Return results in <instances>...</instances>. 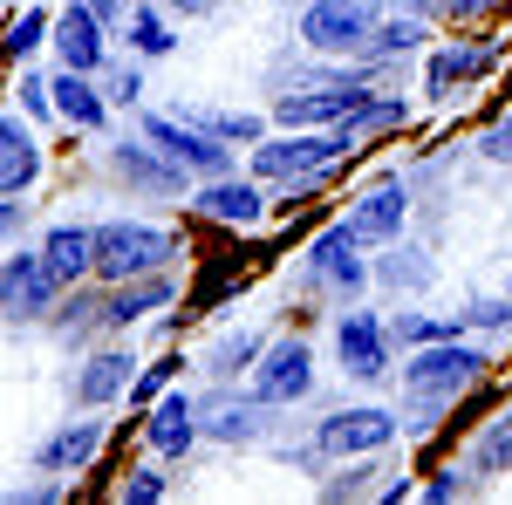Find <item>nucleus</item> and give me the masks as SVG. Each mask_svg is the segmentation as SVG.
<instances>
[{
  "mask_svg": "<svg viewBox=\"0 0 512 505\" xmlns=\"http://www.w3.org/2000/svg\"><path fill=\"white\" fill-rule=\"evenodd\" d=\"M485 369H492V355L472 349V342H458V335L424 342V349L403 362V403L417 410V430L437 424V410H444V403H458L472 383H485Z\"/></svg>",
  "mask_w": 512,
  "mask_h": 505,
  "instance_id": "obj_1",
  "label": "nucleus"
},
{
  "mask_svg": "<svg viewBox=\"0 0 512 505\" xmlns=\"http://www.w3.org/2000/svg\"><path fill=\"white\" fill-rule=\"evenodd\" d=\"M355 144L328 123V130H287V137H260L253 144V178L260 185H294V178H328Z\"/></svg>",
  "mask_w": 512,
  "mask_h": 505,
  "instance_id": "obj_2",
  "label": "nucleus"
},
{
  "mask_svg": "<svg viewBox=\"0 0 512 505\" xmlns=\"http://www.w3.org/2000/svg\"><path fill=\"white\" fill-rule=\"evenodd\" d=\"M178 260V239L144 219H110L96 226V273L103 280H137V273H164Z\"/></svg>",
  "mask_w": 512,
  "mask_h": 505,
  "instance_id": "obj_3",
  "label": "nucleus"
},
{
  "mask_svg": "<svg viewBox=\"0 0 512 505\" xmlns=\"http://www.w3.org/2000/svg\"><path fill=\"white\" fill-rule=\"evenodd\" d=\"M376 21H383L376 0H308L301 41H308L315 55H362L369 35H376Z\"/></svg>",
  "mask_w": 512,
  "mask_h": 505,
  "instance_id": "obj_4",
  "label": "nucleus"
},
{
  "mask_svg": "<svg viewBox=\"0 0 512 505\" xmlns=\"http://www.w3.org/2000/svg\"><path fill=\"white\" fill-rule=\"evenodd\" d=\"M144 144H158L171 164H185L192 178H226L233 171V144H219L212 130H198V123H185L178 110H151L144 117Z\"/></svg>",
  "mask_w": 512,
  "mask_h": 505,
  "instance_id": "obj_5",
  "label": "nucleus"
},
{
  "mask_svg": "<svg viewBox=\"0 0 512 505\" xmlns=\"http://www.w3.org/2000/svg\"><path fill=\"white\" fill-rule=\"evenodd\" d=\"M55 294H62V273L48 267V253L0 260V321H48Z\"/></svg>",
  "mask_w": 512,
  "mask_h": 505,
  "instance_id": "obj_6",
  "label": "nucleus"
},
{
  "mask_svg": "<svg viewBox=\"0 0 512 505\" xmlns=\"http://www.w3.org/2000/svg\"><path fill=\"white\" fill-rule=\"evenodd\" d=\"M369 96H376V89L362 76H328V82H308V89H287L274 117L287 123V130H321V123H342L355 103H369Z\"/></svg>",
  "mask_w": 512,
  "mask_h": 505,
  "instance_id": "obj_7",
  "label": "nucleus"
},
{
  "mask_svg": "<svg viewBox=\"0 0 512 505\" xmlns=\"http://www.w3.org/2000/svg\"><path fill=\"white\" fill-rule=\"evenodd\" d=\"M396 437V417L383 403H355V410H328L315 430L321 458H362V451H390Z\"/></svg>",
  "mask_w": 512,
  "mask_h": 505,
  "instance_id": "obj_8",
  "label": "nucleus"
},
{
  "mask_svg": "<svg viewBox=\"0 0 512 505\" xmlns=\"http://www.w3.org/2000/svg\"><path fill=\"white\" fill-rule=\"evenodd\" d=\"M308 389H315V355H308L301 335H280V342L260 349V362H253V396L260 403H301Z\"/></svg>",
  "mask_w": 512,
  "mask_h": 505,
  "instance_id": "obj_9",
  "label": "nucleus"
},
{
  "mask_svg": "<svg viewBox=\"0 0 512 505\" xmlns=\"http://www.w3.org/2000/svg\"><path fill=\"white\" fill-rule=\"evenodd\" d=\"M403 219H410V185H403V178H376V185L349 205L342 226H349L355 246H390V239L403 233Z\"/></svg>",
  "mask_w": 512,
  "mask_h": 505,
  "instance_id": "obj_10",
  "label": "nucleus"
},
{
  "mask_svg": "<svg viewBox=\"0 0 512 505\" xmlns=\"http://www.w3.org/2000/svg\"><path fill=\"white\" fill-rule=\"evenodd\" d=\"M335 349H342V369H349L355 383H383L390 376V328L376 314L349 308L335 321Z\"/></svg>",
  "mask_w": 512,
  "mask_h": 505,
  "instance_id": "obj_11",
  "label": "nucleus"
},
{
  "mask_svg": "<svg viewBox=\"0 0 512 505\" xmlns=\"http://www.w3.org/2000/svg\"><path fill=\"white\" fill-rule=\"evenodd\" d=\"M192 212L198 219H212V226H239V233H253L260 219H267V192H260V178H205V192H192Z\"/></svg>",
  "mask_w": 512,
  "mask_h": 505,
  "instance_id": "obj_12",
  "label": "nucleus"
},
{
  "mask_svg": "<svg viewBox=\"0 0 512 505\" xmlns=\"http://www.w3.org/2000/svg\"><path fill=\"white\" fill-rule=\"evenodd\" d=\"M103 437H110L103 417H76V424H62L55 437H41V444H35V471H48V478H76V471L96 465Z\"/></svg>",
  "mask_w": 512,
  "mask_h": 505,
  "instance_id": "obj_13",
  "label": "nucleus"
},
{
  "mask_svg": "<svg viewBox=\"0 0 512 505\" xmlns=\"http://www.w3.org/2000/svg\"><path fill=\"white\" fill-rule=\"evenodd\" d=\"M198 403L185 396V389H164L158 403H151V417H144V444L158 451V458H185L198 444Z\"/></svg>",
  "mask_w": 512,
  "mask_h": 505,
  "instance_id": "obj_14",
  "label": "nucleus"
},
{
  "mask_svg": "<svg viewBox=\"0 0 512 505\" xmlns=\"http://www.w3.org/2000/svg\"><path fill=\"white\" fill-rule=\"evenodd\" d=\"M492 62H499V41H451V48H437V55H431L424 89H431L437 103H451V96H458L465 82H478Z\"/></svg>",
  "mask_w": 512,
  "mask_h": 505,
  "instance_id": "obj_15",
  "label": "nucleus"
},
{
  "mask_svg": "<svg viewBox=\"0 0 512 505\" xmlns=\"http://www.w3.org/2000/svg\"><path fill=\"white\" fill-rule=\"evenodd\" d=\"M48 41H55L62 69H82V76H96V69H103V21H96V14H89L82 0L69 7V14H55Z\"/></svg>",
  "mask_w": 512,
  "mask_h": 505,
  "instance_id": "obj_16",
  "label": "nucleus"
},
{
  "mask_svg": "<svg viewBox=\"0 0 512 505\" xmlns=\"http://www.w3.org/2000/svg\"><path fill=\"white\" fill-rule=\"evenodd\" d=\"M308 273H315V280H328L342 301H355V294H362V280H369V273H362V260H355L349 226H328V233L308 246Z\"/></svg>",
  "mask_w": 512,
  "mask_h": 505,
  "instance_id": "obj_17",
  "label": "nucleus"
},
{
  "mask_svg": "<svg viewBox=\"0 0 512 505\" xmlns=\"http://www.w3.org/2000/svg\"><path fill=\"white\" fill-rule=\"evenodd\" d=\"M110 171L130 178V185H144V192H158V198L185 192V178H192V171H185V164H171L158 144H117V151H110Z\"/></svg>",
  "mask_w": 512,
  "mask_h": 505,
  "instance_id": "obj_18",
  "label": "nucleus"
},
{
  "mask_svg": "<svg viewBox=\"0 0 512 505\" xmlns=\"http://www.w3.org/2000/svg\"><path fill=\"white\" fill-rule=\"evenodd\" d=\"M130 383H137V355L130 349H103V355H89V369L76 376V403L82 410H103V403L130 396Z\"/></svg>",
  "mask_w": 512,
  "mask_h": 505,
  "instance_id": "obj_19",
  "label": "nucleus"
},
{
  "mask_svg": "<svg viewBox=\"0 0 512 505\" xmlns=\"http://www.w3.org/2000/svg\"><path fill=\"white\" fill-rule=\"evenodd\" d=\"M41 178V144L35 130H21V117L0 110V198H21Z\"/></svg>",
  "mask_w": 512,
  "mask_h": 505,
  "instance_id": "obj_20",
  "label": "nucleus"
},
{
  "mask_svg": "<svg viewBox=\"0 0 512 505\" xmlns=\"http://www.w3.org/2000/svg\"><path fill=\"white\" fill-rule=\"evenodd\" d=\"M178 287H171V273H137V280H117V294L103 301V328H137L151 308H164Z\"/></svg>",
  "mask_w": 512,
  "mask_h": 505,
  "instance_id": "obj_21",
  "label": "nucleus"
},
{
  "mask_svg": "<svg viewBox=\"0 0 512 505\" xmlns=\"http://www.w3.org/2000/svg\"><path fill=\"white\" fill-rule=\"evenodd\" d=\"M41 253H48V267L62 273V287H76V280H89L96 273V226H48V239H41Z\"/></svg>",
  "mask_w": 512,
  "mask_h": 505,
  "instance_id": "obj_22",
  "label": "nucleus"
},
{
  "mask_svg": "<svg viewBox=\"0 0 512 505\" xmlns=\"http://www.w3.org/2000/svg\"><path fill=\"white\" fill-rule=\"evenodd\" d=\"M48 89H55V117H62V123H76V130H103V117H110V96L82 76V69H62Z\"/></svg>",
  "mask_w": 512,
  "mask_h": 505,
  "instance_id": "obj_23",
  "label": "nucleus"
},
{
  "mask_svg": "<svg viewBox=\"0 0 512 505\" xmlns=\"http://www.w3.org/2000/svg\"><path fill=\"white\" fill-rule=\"evenodd\" d=\"M396 123H410V103H403V96H369V103H355L335 130H342L355 151H362L369 137H383V130H396Z\"/></svg>",
  "mask_w": 512,
  "mask_h": 505,
  "instance_id": "obj_24",
  "label": "nucleus"
},
{
  "mask_svg": "<svg viewBox=\"0 0 512 505\" xmlns=\"http://www.w3.org/2000/svg\"><path fill=\"white\" fill-rule=\"evenodd\" d=\"M465 471H478V478H499V471H512V403L492 417V424L478 430V444L465 451Z\"/></svg>",
  "mask_w": 512,
  "mask_h": 505,
  "instance_id": "obj_25",
  "label": "nucleus"
},
{
  "mask_svg": "<svg viewBox=\"0 0 512 505\" xmlns=\"http://www.w3.org/2000/svg\"><path fill=\"white\" fill-rule=\"evenodd\" d=\"M267 410H274V403H260V396H253V403H226V410L205 424V437H219V444H260V437H267Z\"/></svg>",
  "mask_w": 512,
  "mask_h": 505,
  "instance_id": "obj_26",
  "label": "nucleus"
},
{
  "mask_svg": "<svg viewBox=\"0 0 512 505\" xmlns=\"http://www.w3.org/2000/svg\"><path fill=\"white\" fill-rule=\"evenodd\" d=\"M424 14H390V21H376V35H369V62H390V55H410V48H424Z\"/></svg>",
  "mask_w": 512,
  "mask_h": 505,
  "instance_id": "obj_27",
  "label": "nucleus"
},
{
  "mask_svg": "<svg viewBox=\"0 0 512 505\" xmlns=\"http://www.w3.org/2000/svg\"><path fill=\"white\" fill-rule=\"evenodd\" d=\"M185 123H198V130H212L219 144H260L267 137V123L246 117V110H178Z\"/></svg>",
  "mask_w": 512,
  "mask_h": 505,
  "instance_id": "obj_28",
  "label": "nucleus"
},
{
  "mask_svg": "<svg viewBox=\"0 0 512 505\" xmlns=\"http://www.w3.org/2000/svg\"><path fill=\"white\" fill-rule=\"evenodd\" d=\"M123 35H130V48H137V55H151V62L178 48V35H171V21H164V14L151 7V0H137V7H130V28H123Z\"/></svg>",
  "mask_w": 512,
  "mask_h": 505,
  "instance_id": "obj_29",
  "label": "nucleus"
},
{
  "mask_svg": "<svg viewBox=\"0 0 512 505\" xmlns=\"http://www.w3.org/2000/svg\"><path fill=\"white\" fill-rule=\"evenodd\" d=\"M48 28H55V14H48V7H21V14L7 21V35H0V48H7L14 62H28V55H35L41 41H48Z\"/></svg>",
  "mask_w": 512,
  "mask_h": 505,
  "instance_id": "obj_30",
  "label": "nucleus"
},
{
  "mask_svg": "<svg viewBox=\"0 0 512 505\" xmlns=\"http://www.w3.org/2000/svg\"><path fill=\"white\" fill-rule=\"evenodd\" d=\"M383 458H376V451H362V465H349V478H328V485H321V499H362V492H376V485H383Z\"/></svg>",
  "mask_w": 512,
  "mask_h": 505,
  "instance_id": "obj_31",
  "label": "nucleus"
},
{
  "mask_svg": "<svg viewBox=\"0 0 512 505\" xmlns=\"http://www.w3.org/2000/svg\"><path fill=\"white\" fill-rule=\"evenodd\" d=\"M260 349H267L260 335H226L219 349L205 355V369H212V376H239V369H253V362H260Z\"/></svg>",
  "mask_w": 512,
  "mask_h": 505,
  "instance_id": "obj_32",
  "label": "nucleus"
},
{
  "mask_svg": "<svg viewBox=\"0 0 512 505\" xmlns=\"http://www.w3.org/2000/svg\"><path fill=\"white\" fill-rule=\"evenodd\" d=\"M171 376H178V362H171V355H164V362H144V369H137V383H130V403H137V410H151L164 389H171Z\"/></svg>",
  "mask_w": 512,
  "mask_h": 505,
  "instance_id": "obj_33",
  "label": "nucleus"
},
{
  "mask_svg": "<svg viewBox=\"0 0 512 505\" xmlns=\"http://www.w3.org/2000/svg\"><path fill=\"white\" fill-rule=\"evenodd\" d=\"M376 273H383L390 287H424V280H431V260H417V246H403V253H390Z\"/></svg>",
  "mask_w": 512,
  "mask_h": 505,
  "instance_id": "obj_34",
  "label": "nucleus"
},
{
  "mask_svg": "<svg viewBox=\"0 0 512 505\" xmlns=\"http://www.w3.org/2000/svg\"><path fill=\"white\" fill-rule=\"evenodd\" d=\"M164 492H171V485H164V471H130L117 499H123V505H158Z\"/></svg>",
  "mask_w": 512,
  "mask_h": 505,
  "instance_id": "obj_35",
  "label": "nucleus"
},
{
  "mask_svg": "<svg viewBox=\"0 0 512 505\" xmlns=\"http://www.w3.org/2000/svg\"><path fill=\"white\" fill-rule=\"evenodd\" d=\"M478 151L492 157V164H512V110L499 123H492V130H485V137H478Z\"/></svg>",
  "mask_w": 512,
  "mask_h": 505,
  "instance_id": "obj_36",
  "label": "nucleus"
},
{
  "mask_svg": "<svg viewBox=\"0 0 512 505\" xmlns=\"http://www.w3.org/2000/svg\"><path fill=\"white\" fill-rule=\"evenodd\" d=\"M110 103H137L144 96V69H110V89H103Z\"/></svg>",
  "mask_w": 512,
  "mask_h": 505,
  "instance_id": "obj_37",
  "label": "nucleus"
},
{
  "mask_svg": "<svg viewBox=\"0 0 512 505\" xmlns=\"http://www.w3.org/2000/svg\"><path fill=\"white\" fill-rule=\"evenodd\" d=\"M7 505H55L62 499V478H48V485H14V492H0Z\"/></svg>",
  "mask_w": 512,
  "mask_h": 505,
  "instance_id": "obj_38",
  "label": "nucleus"
},
{
  "mask_svg": "<svg viewBox=\"0 0 512 505\" xmlns=\"http://www.w3.org/2000/svg\"><path fill=\"white\" fill-rule=\"evenodd\" d=\"M444 14H458V21H478V14H499V7H512V0H437Z\"/></svg>",
  "mask_w": 512,
  "mask_h": 505,
  "instance_id": "obj_39",
  "label": "nucleus"
},
{
  "mask_svg": "<svg viewBox=\"0 0 512 505\" xmlns=\"http://www.w3.org/2000/svg\"><path fill=\"white\" fill-rule=\"evenodd\" d=\"M465 492H472V485H465V478H458V471H444V478H431V485H424V499H465Z\"/></svg>",
  "mask_w": 512,
  "mask_h": 505,
  "instance_id": "obj_40",
  "label": "nucleus"
},
{
  "mask_svg": "<svg viewBox=\"0 0 512 505\" xmlns=\"http://www.w3.org/2000/svg\"><path fill=\"white\" fill-rule=\"evenodd\" d=\"M82 7H89V14H96V21L110 28V21H117V14H123V7H130V0H82Z\"/></svg>",
  "mask_w": 512,
  "mask_h": 505,
  "instance_id": "obj_41",
  "label": "nucleus"
},
{
  "mask_svg": "<svg viewBox=\"0 0 512 505\" xmlns=\"http://www.w3.org/2000/svg\"><path fill=\"white\" fill-rule=\"evenodd\" d=\"M14 226H21V198H0V239L14 233Z\"/></svg>",
  "mask_w": 512,
  "mask_h": 505,
  "instance_id": "obj_42",
  "label": "nucleus"
},
{
  "mask_svg": "<svg viewBox=\"0 0 512 505\" xmlns=\"http://www.w3.org/2000/svg\"><path fill=\"white\" fill-rule=\"evenodd\" d=\"M130 7H137V0H130Z\"/></svg>",
  "mask_w": 512,
  "mask_h": 505,
  "instance_id": "obj_43",
  "label": "nucleus"
}]
</instances>
